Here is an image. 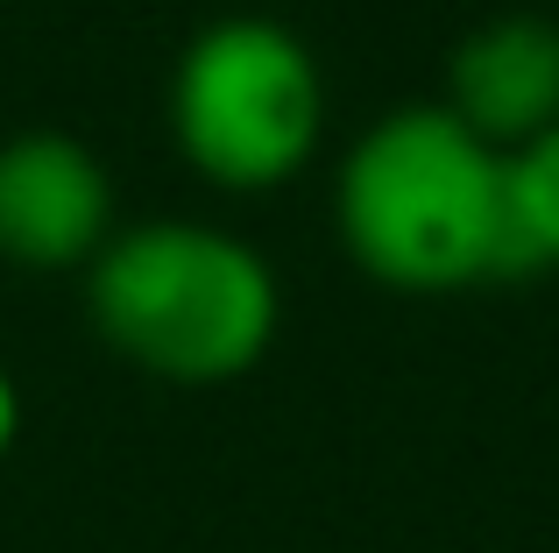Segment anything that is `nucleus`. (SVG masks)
Returning <instances> with one entry per match:
<instances>
[{"mask_svg":"<svg viewBox=\"0 0 559 553\" xmlns=\"http://www.w3.org/2000/svg\"><path fill=\"white\" fill-rule=\"evenodd\" d=\"M114 178L93 142L64 128H22L0 142V263L8 270H85L114 235Z\"/></svg>","mask_w":559,"mask_h":553,"instance_id":"nucleus-4","label":"nucleus"},{"mask_svg":"<svg viewBox=\"0 0 559 553\" xmlns=\"http://www.w3.org/2000/svg\"><path fill=\"white\" fill-rule=\"evenodd\" d=\"M14 440H22V390H14V376L0 369V461L14 455Z\"/></svg>","mask_w":559,"mask_h":553,"instance_id":"nucleus-7","label":"nucleus"},{"mask_svg":"<svg viewBox=\"0 0 559 553\" xmlns=\"http://www.w3.org/2000/svg\"><path fill=\"white\" fill-rule=\"evenodd\" d=\"M170 142L219 192H276L326 142V64L276 14H219L178 50Z\"/></svg>","mask_w":559,"mask_h":553,"instance_id":"nucleus-3","label":"nucleus"},{"mask_svg":"<svg viewBox=\"0 0 559 553\" xmlns=\"http://www.w3.org/2000/svg\"><path fill=\"white\" fill-rule=\"evenodd\" d=\"M489 150H524L559 121V22L552 14H489L447 57V99Z\"/></svg>","mask_w":559,"mask_h":553,"instance_id":"nucleus-5","label":"nucleus"},{"mask_svg":"<svg viewBox=\"0 0 559 553\" xmlns=\"http://www.w3.org/2000/svg\"><path fill=\"white\" fill-rule=\"evenodd\" d=\"M333 221L355 270L404 298L518 276L503 150H489L439 99L390 107L347 142L333 170Z\"/></svg>","mask_w":559,"mask_h":553,"instance_id":"nucleus-1","label":"nucleus"},{"mask_svg":"<svg viewBox=\"0 0 559 553\" xmlns=\"http://www.w3.org/2000/svg\"><path fill=\"white\" fill-rule=\"evenodd\" d=\"M510 185V249H518V276L559 270V121L532 136L524 150L503 156Z\"/></svg>","mask_w":559,"mask_h":553,"instance_id":"nucleus-6","label":"nucleus"},{"mask_svg":"<svg viewBox=\"0 0 559 553\" xmlns=\"http://www.w3.org/2000/svg\"><path fill=\"white\" fill-rule=\"evenodd\" d=\"M85 319L128 362L178 390H213L248 376L276 348L284 284L255 242L213 221H135L79 270Z\"/></svg>","mask_w":559,"mask_h":553,"instance_id":"nucleus-2","label":"nucleus"}]
</instances>
